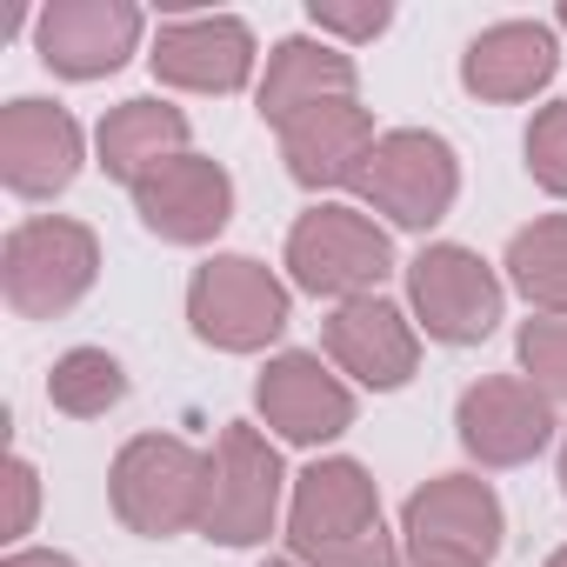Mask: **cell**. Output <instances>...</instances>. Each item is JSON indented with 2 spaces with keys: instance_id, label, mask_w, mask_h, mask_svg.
<instances>
[{
  "instance_id": "1",
  "label": "cell",
  "mask_w": 567,
  "mask_h": 567,
  "mask_svg": "<svg viewBox=\"0 0 567 567\" xmlns=\"http://www.w3.org/2000/svg\"><path fill=\"white\" fill-rule=\"evenodd\" d=\"M107 494H114V514L134 534H147V540L187 534V527L207 520V454H194L174 434H134L114 454Z\"/></svg>"
},
{
  "instance_id": "2",
  "label": "cell",
  "mask_w": 567,
  "mask_h": 567,
  "mask_svg": "<svg viewBox=\"0 0 567 567\" xmlns=\"http://www.w3.org/2000/svg\"><path fill=\"white\" fill-rule=\"evenodd\" d=\"M101 274V240L94 227L81 220H61V214H41V220H21L0 247V295L21 321H54L68 315Z\"/></svg>"
},
{
  "instance_id": "3",
  "label": "cell",
  "mask_w": 567,
  "mask_h": 567,
  "mask_svg": "<svg viewBox=\"0 0 567 567\" xmlns=\"http://www.w3.org/2000/svg\"><path fill=\"white\" fill-rule=\"evenodd\" d=\"M354 194H361L374 214H388L394 227L427 234V227L454 207V194H461V161H454V147H447L441 134H427V127H394V134L374 141L368 167L354 174Z\"/></svg>"
},
{
  "instance_id": "4",
  "label": "cell",
  "mask_w": 567,
  "mask_h": 567,
  "mask_svg": "<svg viewBox=\"0 0 567 567\" xmlns=\"http://www.w3.org/2000/svg\"><path fill=\"white\" fill-rule=\"evenodd\" d=\"M288 267H295V280H301L308 295L361 301V295H374L381 280H388L394 240L361 207H315L288 234Z\"/></svg>"
},
{
  "instance_id": "5",
  "label": "cell",
  "mask_w": 567,
  "mask_h": 567,
  "mask_svg": "<svg viewBox=\"0 0 567 567\" xmlns=\"http://www.w3.org/2000/svg\"><path fill=\"white\" fill-rule=\"evenodd\" d=\"M187 321L207 348L220 354H254L288 328V288L247 254H220L194 274L187 288Z\"/></svg>"
},
{
  "instance_id": "6",
  "label": "cell",
  "mask_w": 567,
  "mask_h": 567,
  "mask_svg": "<svg viewBox=\"0 0 567 567\" xmlns=\"http://www.w3.org/2000/svg\"><path fill=\"white\" fill-rule=\"evenodd\" d=\"M507 514L501 494L474 474H441L421 494H408L401 507V540L408 560H461V567H487L501 554Z\"/></svg>"
},
{
  "instance_id": "7",
  "label": "cell",
  "mask_w": 567,
  "mask_h": 567,
  "mask_svg": "<svg viewBox=\"0 0 567 567\" xmlns=\"http://www.w3.org/2000/svg\"><path fill=\"white\" fill-rule=\"evenodd\" d=\"M280 454L267 447V434L254 427H227L214 461H207V520L200 534L220 540V547H254L274 534V514H280Z\"/></svg>"
},
{
  "instance_id": "8",
  "label": "cell",
  "mask_w": 567,
  "mask_h": 567,
  "mask_svg": "<svg viewBox=\"0 0 567 567\" xmlns=\"http://www.w3.org/2000/svg\"><path fill=\"white\" fill-rule=\"evenodd\" d=\"M408 301L421 315V328L447 348H467V341H487L494 321H501V280L494 267L474 254V247H421L414 267H408Z\"/></svg>"
},
{
  "instance_id": "9",
  "label": "cell",
  "mask_w": 567,
  "mask_h": 567,
  "mask_svg": "<svg viewBox=\"0 0 567 567\" xmlns=\"http://www.w3.org/2000/svg\"><path fill=\"white\" fill-rule=\"evenodd\" d=\"M381 534V494H374V474L348 454L334 461H315L301 481H295V507H288V547L295 560H321L334 547H354Z\"/></svg>"
},
{
  "instance_id": "10",
  "label": "cell",
  "mask_w": 567,
  "mask_h": 567,
  "mask_svg": "<svg viewBox=\"0 0 567 567\" xmlns=\"http://www.w3.org/2000/svg\"><path fill=\"white\" fill-rule=\"evenodd\" d=\"M461 447L481 461V467H520L534 461L547 441H554V401L534 388V381H514V374H487L461 394Z\"/></svg>"
},
{
  "instance_id": "11",
  "label": "cell",
  "mask_w": 567,
  "mask_h": 567,
  "mask_svg": "<svg viewBox=\"0 0 567 567\" xmlns=\"http://www.w3.org/2000/svg\"><path fill=\"white\" fill-rule=\"evenodd\" d=\"M141 8L134 0H54L41 14L34 41H41V61L68 81H101L114 74L134 48H141Z\"/></svg>"
},
{
  "instance_id": "12",
  "label": "cell",
  "mask_w": 567,
  "mask_h": 567,
  "mask_svg": "<svg viewBox=\"0 0 567 567\" xmlns=\"http://www.w3.org/2000/svg\"><path fill=\"white\" fill-rule=\"evenodd\" d=\"M134 214L147 220V234L174 240V247H200L227 227L234 214V181L220 161L207 154H181L167 167H154L141 187H134Z\"/></svg>"
},
{
  "instance_id": "13",
  "label": "cell",
  "mask_w": 567,
  "mask_h": 567,
  "mask_svg": "<svg viewBox=\"0 0 567 567\" xmlns=\"http://www.w3.org/2000/svg\"><path fill=\"white\" fill-rule=\"evenodd\" d=\"M81 174V121L54 101L0 107V181L21 200H48Z\"/></svg>"
},
{
  "instance_id": "14",
  "label": "cell",
  "mask_w": 567,
  "mask_h": 567,
  "mask_svg": "<svg viewBox=\"0 0 567 567\" xmlns=\"http://www.w3.org/2000/svg\"><path fill=\"white\" fill-rule=\"evenodd\" d=\"M254 401H260L267 427L295 447H321L354 427V394H348V381H334L321 368V354H274Z\"/></svg>"
},
{
  "instance_id": "15",
  "label": "cell",
  "mask_w": 567,
  "mask_h": 567,
  "mask_svg": "<svg viewBox=\"0 0 567 567\" xmlns=\"http://www.w3.org/2000/svg\"><path fill=\"white\" fill-rule=\"evenodd\" d=\"M321 341H328L334 368L354 374V381L374 388V394L408 388V374H414V361H421V334H414V321H408L394 301H381V295L341 301V308L328 315V334H321Z\"/></svg>"
},
{
  "instance_id": "16",
  "label": "cell",
  "mask_w": 567,
  "mask_h": 567,
  "mask_svg": "<svg viewBox=\"0 0 567 567\" xmlns=\"http://www.w3.org/2000/svg\"><path fill=\"white\" fill-rule=\"evenodd\" d=\"M154 74L187 94H234L254 74V34L234 14H200V21H167L154 34Z\"/></svg>"
},
{
  "instance_id": "17",
  "label": "cell",
  "mask_w": 567,
  "mask_h": 567,
  "mask_svg": "<svg viewBox=\"0 0 567 567\" xmlns=\"http://www.w3.org/2000/svg\"><path fill=\"white\" fill-rule=\"evenodd\" d=\"M374 114L361 101H328L301 114L295 127H280V161L301 187H354V174L374 154Z\"/></svg>"
},
{
  "instance_id": "18",
  "label": "cell",
  "mask_w": 567,
  "mask_h": 567,
  "mask_svg": "<svg viewBox=\"0 0 567 567\" xmlns=\"http://www.w3.org/2000/svg\"><path fill=\"white\" fill-rule=\"evenodd\" d=\"M354 81H361V74H354V61H348L341 48L295 34V41H280V48L267 54L260 121H267V127H295L301 114H315V107H328V101H354Z\"/></svg>"
},
{
  "instance_id": "19",
  "label": "cell",
  "mask_w": 567,
  "mask_h": 567,
  "mask_svg": "<svg viewBox=\"0 0 567 567\" xmlns=\"http://www.w3.org/2000/svg\"><path fill=\"white\" fill-rule=\"evenodd\" d=\"M560 68L554 28L540 21H501L487 34H474V48L461 54V81L481 101H534Z\"/></svg>"
},
{
  "instance_id": "20",
  "label": "cell",
  "mask_w": 567,
  "mask_h": 567,
  "mask_svg": "<svg viewBox=\"0 0 567 567\" xmlns=\"http://www.w3.org/2000/svg\"><path fill=\"white\" fill-rule=\"evenodd\" d=\"M187 154V114L167 101H121L101 121V167L127 187H141L154 167Z\"/></svg>"
},
{
  "instance_id": "21",
  "label": "cell",
  "mask_w": 567,
  "mask_h": 567,
  "mask_svg": "<svg viewBox=\"0 0 567 567\" xmlns=\"http://www.w3.org/2000/svg\"><path fill=\"white\" fill-rule=\"evenodd\" d=\"M507 280L540 315H567V214H547L507 240Z\"/></svg>"
},
{
  "instance_id": "22",
  "label": "cell",
  "mask_w": 567,
  "mask_h": 567,
  "mask_svg": "<svg viewBox=\"0 0 567 567\" xmlns=\"http://www.w3.org/2000/svg\"><path fill=\"white\" fill-rule=\"evenodd\" d=\"M48 401H54L61 414H74V421H94V414H107V408L127 401V368H121L107 348H74V354L54 361Z\"/></svg>"
},
{
  "instance_id": "23",
  "label": "cell",
  "mask_w": 567,
  "mask_h": 567,
  "mask_svg": "<svg viewBox=\"0 0 567 567\" xmlns=\"http://www.w3.org/2000/svg\"><path fill=\"white\" fill-rule=\"evenodd\" d=\"M520 368L547 401H567V321H527L520 328Z\"/></svg>"
},
{
  "instance_id": "24",
  "label": "cell",
  "mask_w": 567,
  "mask_h": 567,
  "mask_svg": "<svg viewBox=\"0 0 567 567\" xmlns=\"http://www.w3.org/2000/svg\"><path fill=\"white\" fill-rule=\"evenodd\" d=\"M527 174L547 194L567 200V101H554V107L534 114V127H527Z\"/></svg>"
},
{
  "instance_id": "25",
  "label": "cell",
  "mask_w": 567,
  "mask_h": 567,
  "mask_svg": "<svg viewBox=\"0 0 567 567\" xmlns=\"http://www.w3.org/2000/svg\"><path fill=\"white\" fill-rule=\"evenodd\" d=\"M308 21L321 28V34H341V41H374L394 14L381 8V0H374V8H341V0H315V8H308Z\"/></svg>"
},
{
  "instance_id": "26",
  "label": "cell",
  "mask_w": 567,
  "mask_h": 567,
  "mask_svg": "<svg viewBox=\"0 0 567 567\" xmlns=\"http://www.w3.org/2000/svg\"><path fill=\"white\" fill-rule=\"evenodd\" d=\"M8 494H14V507H8V540H21L28 527H34V501H41V481H34V461H8Z\"/></svg>"
},
{
  "instance_id": "27",
  "label": "cell",
  "mask_w": 567,
  "mask_h": 567,
  "mask_svg": "<svg viewBox=\"0 0 567 567\" xmlns=\"http://www.w3.org/2000/svg\"><path fill=\"white\" fill-rule=\"evenodd\" d=\"M0 567H74L68 554H48V547H21V554H8Z\"/></svg>"
},
{
  "instance_id": "28",
  "label": "cell",
  "mask_w": 567,
  "mask_h": 567,
  "mask_svg": "<svg viewBox=\"0 0 567 567\" xmlns=\"http://www.w3.org/2000/svg\"><path fill=\"white\" fill-rule=\"evenodd\" d=\"M540 567H567V547H554V554H547V560H540Z\"/></svg>"
},
{
  "instance_id": "29",
  "label": "cell",
  "mask_w": 567,
  "mask_h": 567,
  "mask_svg": "<svg viewBox=\"0 0 567 567\" xmlns=\"http://www.w3.org/2000/svg\"><path fill=\"white\" fill-rule=\"evenodd\" d=\"M408 567H461V560H408Z\"/></svg>"
},
{
  "instance_id": "30",
  "label": "cell",
  "mask_w": 567,
  "mask_h": 567,
  "mask_svg": "<svg viewBox=\"0 0 567 567\" xmlns=\"http://www.w3.org/2000/svg\"><path fill=\"white\" fill-rule=\"evenodd\" d=\"M560 487H567V441H560Z\"/></svg>"
},
{
  "instance_id": "31",
  "label": "cell",
  "mask_w": 567,
  "mask_h": 567,
  "mask_svg": "<svg viewBox=\"0 0 567 567\" xmlns=\"http://www.w3.org/2000/svg\"><path fill=\"white\" fill-rule=\"evenodd\" d=\"M267 567H301V560H295V554H288V560H267Z\"/></svg>"
},
{
  "instance_id": "32",
  "label": "cell",
  "mask_w": 567,
  "mask_h": 567,
  "mask_svg": "<svg viewBox=\"0 0 567 567\" xmlns=\"http://www.w3.org/2000/svg\"><path fill=\"white\" fill-rule=\"evenodd\" d=\"M560 28H567V8H560Z\"/></svg>"
}]
</instances>
